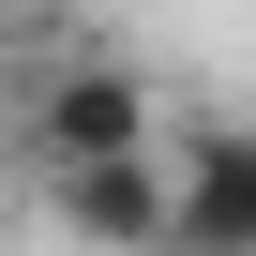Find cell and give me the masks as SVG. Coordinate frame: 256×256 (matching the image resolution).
<instances>
[{
  "mask_svg": "<svg viewBox=\"0 0 256 256\" xmlns=\"http://www.w3.org/2000/svg\"><path fill=\"white\" fill-rule=\"evenodd\" d=\"M46 211H60V241H90V256H166V226H181V151L60 166V181H46Z\"/></svg>",
  "mask_w": 256,
  "mask_h": 256,
  "instance_id": "1",
  "label": "cell"
},
{
  "mask_svg": "<svg viewBox=\"0 0 256 256\" xmlns=\"http://www.w3.org/2000/svg\"><path fill=\"white\" fill-rule=\"evenodd\" d=\"M166 256H256V136L241 120L181 136V226H166Z\"/></svg>",
  "mask_w": 256,
  "mask_h": 256,
  "instance_id": "3",
  "label": "cell"
},
{
  "mask_svg": "<svg viewBox=\"0 0 256 256\" xmlns=\"http://www.w3.org/2000/svg\"><path fill=\"white\" fill-rule=\"evenodd\" d=\"M30 136H46V181L151 151V76H136V60H60V76L30 90Z\"/></svg>",
  "mask_w": 256,
  "mask_h": 256,
  "instance_id": "2",
  "label": "cell"
}]
</instances>
